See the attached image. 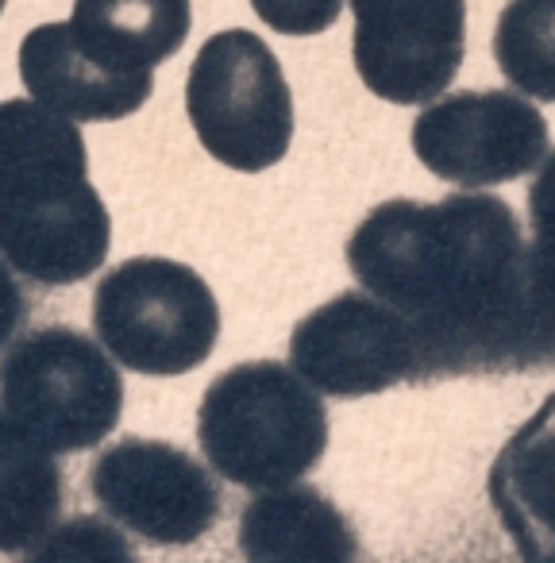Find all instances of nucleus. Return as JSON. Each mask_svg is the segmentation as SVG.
I'll return each instance as SVG.
<instances>
[{"mask_svg": "<svg viewBox=\"0 0 555 563\" xmlns=\"http://www.w3.org/2000/svg\"><path fill=\"white\" fill-rule=\"evenodd\" d=\"M344 258L417 329L432 383L555 367V317L532 298L529 243L501 197H393L359 220Z\"/></svg>", "mask_w": 555, "mask_h": 563, "instance_id": "obj_1", "label": "nucleus"}, {"mask_svg": "<svg viewBox=\"0 0 555 563\" xmlns=\"http://www.w3.org/2000/svg\"><path fill=\"white\" fill-rule=\"evenodd\" d=\"M109 243L112 217L78 124L32 97L0 101V258L40 286H74L109 258Z\"/></svg>", "mask_w": 555, "mask_h": 563, "instance_id": "obj_2", "label": "nucleus"}, {"mask_svg": "<svg viewBox=\"0 0 555 563\" xmlns=\"http://www.w3.org/2000/svg\"><path fill=\"white\" fill-rule=\"evenodd\" d=\"M197 440L217 475L251 490L298 483L329 448V409L293 367L235 363L204 390Z\"/></svg>", "mask_w": 555, "mask_h": 563, "instance_id": "obj_3", "label": "nucleus"}, {"mask_svg": "<svg viewBox=\"0 0 555 563\" xmlns=\"http://www.w3.org/2000/svg\"><path fill=\"white\" fill-rule=\"evenodd\" d=\"M101 347L135 375L197 371L220 340V306L209 282L178 258L140 255L112 266L93 294Z\"/></svg>", "mask_w": 555, "mask_h": 563, "instance_id": "obj_4", "label": "nucleus"}, {"mask_svg": "<svg viewBox=\"0 0 555 563\" xmlns=\"http://www.w3.org/2000/svg\"><path fill=\"white\" fill-rule=\"evenodd\" d=\"M186 117L220 166L263 174L293 143V93L282 63L255 32H217L186 78Z\"/></svg>", "mask_w": 555, "mask_h": 563, "instance_id": "obj_5", "label": "nucleus"}, {"mask_svg": "<svg viewBox=\"0 0 555 563\" xmlns=\"http://www.w3.org/2000/svg\"><path fill=\"white\" fill-rule=\"evenodd\" d=\"M124 383L101 344L74 329H40L0 360V413L51 452H86L120 421Z\"/></svg>", "mask_w": 555, "mask_h": 563, "instance_id": "obj_6", "label": "nucleus"}, {"mask_svg": "<svg viewBox=\"0 0 555 563\" xmlns=\"http://www.w3.org/2000/svg\"><path fill=\"white\" fill-rule=\"evenodd\" d=\"M290 367L329 398H370L406 383H432L417 329L367 290H347L301 317L290 336Z\"/></svg>", "mask_w": 555, "mask_h": 563, "instance_id": "obj_7", "label": "nucleus"}, {"mask_svg": "<svg viewBox=\"0 0 555 563\" xmlns=\"http://www.w3.org/2000/svg\"><path fill=\"white\" fill-rule=\"evenodd\" d=\"M413 155L452 186H506L544 163L547 120L529 97L509 89L436 97L413 120Z\"/></svg>", "mask_w": 555, "mask_h": 563, "instance_id": "obj_8", "label": "nucleus"}, {"mask_svg": "<svg viewBox=\"0 0 555 563\" xmlns=\"http://www.w3.org/2000/svg\"><path fill=\"white\" fill-rule=\"evenodd\" d=\"M359 81L390 104L444 97L467 55V0H352Z\"/></svg>", "mask_w": 555, "mask_h": 563, "instance_id": "obj_9", "label": "nucleus"}, {"mask_svg": "<svg viewBox=\"0 0 555 563\" xmlns=\"http://www.w3.org/2000/svg\"><path fill=\"white\" fill-rule=\"evenodd\" d=\"M89 490L127 532L151 544H193L220 517L212 475L166 440L127 437L104 448L89 467Z\"/></svg>", "mask_w": 555, "mask_h": 563, "instance_id": "obj_10", "label": "nucleus"}, {"mask_svg": "<svg viewBox=\"0 0 555 563\" xmlns=\"http://www.w3.org/2000/svg\"><path fill=\"white\" fill-rule=\"evenodd\" d=\"M20 81L43 109L74 124H109L147 104L155 78L104 70L74 43L66 24H40L20 43Z\"/></svg>", "mask_w": 555, "mask_h": 563, "instance_id": "obj_11", "label": "nucleus"}, {"mask_svg": "<svg viewBox=\"0 0 555 563\" xmlns=\"http://www.w3.org/2000/svg\"><path fill=\"white\" fill-rule=\"evenodd\" d=\"M240 555L247 563H359V537L347 514L317 486L263 490L240 514Z\"/></svg>", "mask_w": 555, "mask_h": 563, "instance_id": "obj_12", "label": "nucleus"}, {"mask_svg": "<svg viewBox=\"0 0 555 563\" xmlns=\"http://www.w3.org/2000/svg\"><path fill=\"white\" fill-rule=\"evenodd\" d=\"M66 27L104 70L155 78V66L186 47L193 9L189 0H74Z\"/></svg>", "mask_w": 555, "mask_h": 563, "instance_id": "obj_13", "label": "nucleus"}, {"mask_svg": "<svg viewBox=\"0 0 555 563\" xmlns=\"http://www.w3.org/2000/svg\"><path fill=\"white\" fill-rule=\"evenodd\" d=\"M63 494L55 452L0 413V552H27L58 521Z\"/></svg>", "mask_w": 555, "mask_h": 563, "instance_id": "obj_14", "label": "nucleus"}, {"mask_svg": "<svg viewBox=\"0 0 555 563\" xmlns=\"http://www.w3.org/2000/svg\"><path fill=\"white\" fill-rule=\"evenodd\" d=\"M493 58L517 93L555 104V0H509L493 27Z\"/></svg>", "mask_w": 555, "mask_h": 563, "instance_id": "obj_15", "label": "nucleus"}, {"mask_svg": "<svg viewBox=\"0 0 555 563\" xmlns=\"http://www.w3.org/2000/svg\"><path fill=\"white\" fill-rule=\"evenodd\" d=\"M24 563H140L135 548L116 525L101 517L78 514L63 525H51L32 548Z\"/></svg>", "mask_w": 555, "mask_h": 563, "instance_id": "obj_16", "label": "nucleus"}, {"mask_svg": "<svg viewBox=\"0 0 555 563\" xmlns=\"http://www.w3.org/2000/svg\"><path fill=\"white\" fill-rule=\"evenodd\" d=\"M529 282L532 298L547 317H555V151L536 166L529 186Z\"/></svg>", "mask_w": 555, "mask_h": 563, "instance_id": "obj_17", "label": "nucleus"}, {"mask_svg": "<svg viewBox=\"0 0 555 563\" xmlns=\"http://www.w3.org/2000/svg\"><path fill=\"white\" fill-rule=\"evenodd\" d=\"M255 16L278 35H321L344 12V0H251Z\"/></svg>", "mask_w": 555, "mask_h": 563, "instance_id": "obj_18", "label": "nucleus"}, {"mask_svg": "<svg viewBox=\"0 0 555 563\" xmlns=\"http://www.w3.org/2000/svg\"><path fill=\"white\" fill-rule=\"evenodd\" d=\"M24 313H27L24 290H20V282H16V274H12V266L0 258V347L16 336Z\"/></svg>", "mask_w": 555, "mask_h": 563, "instance_id": "obj_19", "label": "nucleus"}, {"mask_svg": "<svg viewBox=\"0 0 555 563\" xmlns=\"http://www.w3.org/2000/svg\"><path fill=\"white\" fill-rule=\"evenodd\" d=\"M4 4H9V0H0V12H4Z\"/></svg>", "mask_w": 555, "mask_h": 563, "instance_id": "obj_20", "label": "nucleus"}]
</instances>
